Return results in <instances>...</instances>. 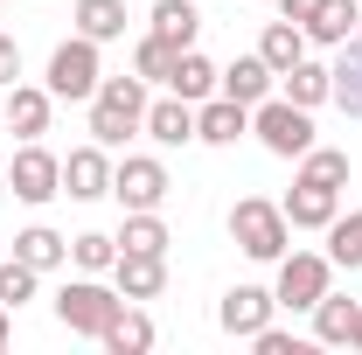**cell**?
<instances>
[{
	"label": "cell",
	"instance_id": "6da1fadb",
	"mask_svg": "<svg viewBox=\"0 0 362 355\" xmlns=\"http://www.w3.org/2000/svg\"><path fill=\"white\" fill-rule=\"evenodd\" d=\"M146 126V84L139 77H105L90 91V139L98 146H126Z\"/></svg>",
	"mask_w": 362,
	"mask_h": 355
},
{
	"label": "cell",
	"instance_id": "7a4b0ae2",
	"mask_svg": "<svg viewBox=\"0 0 362 355\" xmlns=\"http://www.w3.org/2000/svg\"><path fill=\"white\" fill-rule=\"evenodd\" d=\"M286 209L279 202H258V195H244L237 209H230V237L244 244V258H258V265H279L286 258Z\"/></svg>",
	"mask_w": 362,
	"mask_h": 355
},
{
	"label": "cell",
	"instance_id": "3957f363",
	"mask_svg": "<svg viewBox=\"0 0 362 355\" xmlns=\"http://www.w3.org/2000/svg\"><path fill=\"white\" fill-rule=\"evenodd\" d=\"M251 133L265 139L279 161H300V153L314 146V119H307V105H293V98H265V105H251Z\"/></svg>",
	"mask_w": 362,
	"mask_h": 355
},
{
	"label": "cell",
	"instance_id": "277c9868",
	"mask_svg": "<svg viewBox=\"0 0 362 355\" xmlns=\"http://www.w3.org/2000/svg\"><path fill=\"white\" fill-rule=\"evenodd\" d=\"M119 307H126V293H119V286H98V279H70V286L56 293V320H63L70 334H105Z\"/></svg>",
	"mask_w": 362,
	"mask_h": 355
},
{
	"label": "cell",
	"instance_id": "5b68a950",
	"mask_svg": "<svg viewBox=\"0 0 362 355\" xmlns=\"http://www.w3.org/2000/svg\"><path fill=\"white\" fill-rule=\"evenodd\" d=\"M327 272H334V258H314V251H293V258H279V307L293 313H314L320 293H327Z\"/></svg>",
	"mask_w": 362,
	"mask_h": 355
},
{
	"label": "cell",
	"instance_id": "8992f818",
	"mask_svg": "<svg viewBox=\"0 0 362 355\" xmlns=\"http://www.w3.org/2000/svg\"><path fill=\"white\" fill-rule=\"evenodd\" d=\"M105 84V70H98V42L77 35V42H63L49 56V98H90V91Z\"/></svg>",
	"mask_w": 362,
	"mask_h": 355
},
{
	"label": "cell",
	"instance_id": "52a82bcc",
	"mask_svg": "<svg viewBox=\"0 0 362 355\" xmlns=\"http://www.w3.org/2000/svg\"><path fill=\"white\" fill-rule=\"evenodd\" d=\"M112 195H119L126 209H160V202H168V168L146 161V153H133V161L112 168Z\"/></svg>",
	"mask_w": 362,
	"mask_h": 355
},
{
	"label": "cell",
	"instance_id": "ba28073f",
	"mask_svg": "<svg viewBox=\"0 0 362 355\" xmlns=\"http://www.w3.org/2000/svg\"><path fill=\"white\" fill-rule=\"evenodd\" d=\"M7 181H14V195H21V202H49V195H63V161H56V153H42V146L28 139V146L14 153Z\"/></svg>",
	"mask_w": 362,
	"mask_h": 355
},
{
	"label": "cell",
	"instance_id": "9c48e42d",
	"mask_svg": "<svg viewBox=\"0 0 362 355\" xmlns=\"http://www.w3.org/2000/svg\"><path fill=\"white\" fill-rule=\"evenodd\" d=\"M244 133H251V105H237V98H202L195 105V139L202 146H237Z\"/></svg>",
	"mask_w": 362,
	"mask_h": 355
},
{
	"label": "cell",
	"instance_id": "30bf717a",
	"mask_svg": "<svg viewBox=\"0 0 362 355\" xmlns=\"http://www.w3.org/2000/svg\"><path fill=\"white\" fill-rule=\"evenodd\" d=\"M63 195H70V202H98V195H112V161H105L98 139L77 146V153L63 161Z\"/></svg>",
	"mask_w": 362,
	"mask_h": 355
},
{
	"label": "cell",
	"instance_id": "8fae6325",
	"mask_svg": "<svg viewBox=\"0 0 362 355\" xmlns=\"http://www.w3.org/2000/svg\"><path fill=\"white\" fill-rule=\"evenodd\" d=\"M272 307H279V300H272L265 286H237V293H223L216 320H223V334H244V342H251V334L272 320Z\"/></svg>",
	"mask_w": 362,
	"mask_h": 355
},
{
	"label": "cell",
	"instance_id": "7c38bea8",
	"mask_svg": "<svg viewBox=\"0 0 362 355\" xmlns=\"http://www.w3.org/2000/svg\"><path fill=\"white\" fill-rule=\"evenodd\" d=\"M334 195H341V188H327V181H293V195H286L279 209H286L293 230H327V223H334Z\"/></svg>",
	"mask_w": 362,
	"mask_h": 355
},
{
	"label": "cell",
	"instance_id": "4fadbf2b",
	"mask_svg": "<svg viewBox=\"0 0 362 355\" xmlns=\"http://www.w3.org/2000/svg\"><path fill=\"white\" fill-rule=\"evenodd\" d=\"M112 279H119V293H126V300H153V293L168 286V258H146V251H119V258H112Z\"/></svg>",
	"mask_w": 362,
	"mask_h": 355
},
{
	"label": "cell",
	"instance_id": "5bb4252c",
	"mask_svg": "<svg viewBox=\"0 0 362 355\" xmlns=\"http://www.w3.org/2000/svg\"><path fill=\"white\" fill-rule=\"evenodd\" d=\"M216 91L237 98V105H265L272 98V63L265 56H237L230 70H216Z\"/></svg>",
	"mask_w": 362,
	"mask_h": 355
},
{
	"label": "cell",
	"instance_id": "9a60e30c",
	"mask_svg": "<svg viewBox=\"0 0 362 355\" xmlns=\"http://www.w3.org/2000/svg\"><path fill=\"white\" fill-rule=\"evenodd\" d=\"M0 119H7L21 139H42V133H49V91L7 84V98H0Z\"/></svg>",
	"mask_w": 362,
	"mask_h": 355
},
{
	"label": "cell",
	"instance_id": "2e32d148",
	"mask_svg": "<svg viewBox=\"0 0 362 355\" xmlns=\"http://www.w3.org/2000/svg\"><path fill=\"white\" fill-rule=\"evenodd\" d=\"M258 56L272 63V77H286V70L307 56V28H300V21H286V14H279V21H265V35H258Z\"/></svg>",
	"mask_w": 362,
	"mask_h": 355
},
{
	"label": "cell",
	"instance_id": "e0dca14e",
	"mask_svg": "<svg viewBox=\"0 0 362 355\" xmlns=\"http://www.w3.org/2000/svg\"><path fill=\"white\" fill-rule=\"evenodd\" d=\"M146 139H160V146H188V139H195V105H188V98H160V105H146Z\"/></svg>",
	"mask_w": 362,
	"mask_h": 355
},
{
	"label": "cell",
	"instance_id": "ac0fdd59",
	"mask_svg": "<svg viewBox=\"0 0 362 355\" xmlns=\"http://www.w3.org/2000/svg\"><path fill=\"white\" fill-rule=\"evenodd\" d=\"M168 91H175V98H188V105L216 98V63H209V56H195V49H181L175 70H168Z\"/></svg>",
	"mask_w": 362,
	"mask_h": 355
},
{
	"label": "cell",
	"instance_id": "d6986e66",
	"mask_svg": "<svg viewBox=\"0 0 362 355\" xmlns=\"http://www.w3.org/2000/svg\"><path fill=\"white\" fill-rule=\"evenodd\" d=\"M98 342H105L112 355H146V349H153V320L133 313V307H119V313H112V327H105Z\"/></svg>",
	"mask_w": 362,
	"mask_h": 355
},
{
	"label": "cell",
	"instance_id": "ffe728a7",
	"mask_svg": "<svg viewBox=\"0 0 362 355\" xmlns=\"http://www.w3.org/2000/svg\"><path fill=\"white\" fill-rule=\"evenodd\" d=\"M77 35H90V42L126 35V0H77Z\"/></svg>",
	"mask_w": 362,
	"mask_h": 355
},
{
	"label": "cell",
	"instance_id": "44dd1931",
	"mask_svg": "<svg viewBox=\"0 0 362 355\" xmlns=\"http://www.w3.org/2000/svg\"><path fill=\"white\" fill-rule=\"evenodd\" d=\"M356 14H362V0H320V14L307 21V42H349Z\"/></svg>",
	"mask_w": 362,
	"mask_h": 355
},
{
	"label": "cell",
	"instance_id": "7402d4cb",
	"mask_svg": "<svg viewBox=\"0 0 362 355\" xmlns=\"http://www.w3.org/2000/svg\"><path fill=\"white\" fill-rule=\"evenodd\" d=\"M334 105L362 119V35L356 42H341V63H334Z\"/></svg>",
	"mask_w": 362,
	"mask_h": 355
},
{
	"label": "cell",
	"instance_id": "603a6c76",
	"mask_svg": "<svg viewBox=\"0 0 362 355\" xmlns=\"http://www.w3.org/2000/svg\"><path fill=\"white\" fill-rule=\"evenodd\" d=\"M195 28H202V14L188 0H153V35H168L175 49H195Z\"/></svg>",
	"mask_w": 362,
	"mask_h": 355
},
{
	"label": "cell",
	"instance_id": "cb8c5ba5",
	"mask_svg": "<svg viewBox=\"0 0 362 355\" xmlns=\"http://www.w3.org/2000/svg\"><path fill=\"white\" fill-rule=\"evenodd\" d=\"M314 334L327 349H349V334H356V300H334V293H320L314 307Z\"/></svg>",
	"mask_w": 362,
	"mask_h": 355
},
{
	"label": "cell",
	"instance_id": "d4e9b609",
	"mask_svg": "<svg viewBox=\"0 0 362 355\" xmlns=\"http://www.w3.org/2000/svg\"><path fill=\"white\" fill-rule=\"evenodd\" d=\"M119 251H146V258H168V223L153 209H133L126 230H119Z\"/></svg>",
	"mask_w": 362,
	"mask_h": 355
},
{
	"label": "cell",
	"instance_id": "484cf974",
	"mask_svg": "<svg viewBox=\"0 0 362 355\" xmlns=\"http://www.w3.org/2000/svg\"><path fill=\"white\" fill-rule=\"evenodd\" d=\"M14 258H28L35 272H56L63 258H70V244H63L56 230H42V223H35V230H21V237H14Z\"/></svg>",
	"mask_w": 362,
	"mask_h": 355
},
{
	"label": "cell",
	"instance_id": "4316f807",
	"mask_svg": "<svg viewBox=\"0 0 362 355\" xmlns=\"http://www.w3.org/2000/svg\"><path fill=\"white\" fill-rule=\"evenodd\" d=\"M286 98H293V105H320V98H334V70H320V63L300 56V63L286 70Z\"/></svg>",
	"mask_w": 362,
	"mask_h": 355
},
{
	"label": "cell",
	"instance_id": "83f0119b",
	"mask_svg": "<svg viewBox=\"0 0 362 355\" xmlns=\"http://www.w3.org/2000/svg\"><path fill=\"white\" fill-rule=\"evenodd\" d=\"M327 258H334L341 272L362 265V209H356V216H334V223H327Z\"/></svg>",
	"mask_w": 362,
	"mask_h": 355
},
{
	"label": "cell",
	"instance_id": "f1b7e54d",
	"mask_svg": "<svg viewBox=\"0 0 362 355\" xmlns=\"http://www.w3.org/2000/svg\"><path fill=\"white\" fill-rule=\"evenodd\" d=\"M175 56H181V49L168 42V35H146V42L133 49V70H139V84H168V70H175Z\"/></svg>",
	"mask_w": 362,
	"mask_h": 355
},
{
	"label": "cell",
	"instance_id": "f546056e",
	"mask_svg": "<svg viewBox=\"0 0 362 355\" xmlns=\"http://www.w3.org/2000/svg\"><path fill=\"white\" fill-rule=\"evenodd\" d=\"M300 181H327V188H341V181H349V153H334V146H307V153H300Z\"/></svg>",
	"mask_w": 362,
	"mask_h": 355
},
{
	"label": "cell",
	"instance_id": "4dcf8cb0",
	"mask_svg": "<svg viewBox=\"0 0 362 355\" xmlns=\"http://www.w3.org/2000/svg\"><path fill=\"white\" fill-rule=\"evenodd\" d=\"M70 258L84 272H112V258H119V237H98V230H84V237H70Z\"/></svg>",
	"mask_w": 362,
	"mask_h": 355
},
{
	"label": "cell",
	"instance_id": "1f68e13d",
	"mask_svg": "<svg viewBox=\"0 0 362 355\" xmlns=\"http://www.w3.org/2000/svg\"><path fill=\"white\" fill-rule=\"evenodd\" d=\"M28 293H35V265L28 258H7L0 265V307H21Z\"/></svg>",
	"mask_w": 362,
	"mask_h": 355
},
{
	"label": "cell",
	"instance_id": "d6a6232c",
	"mask_svg": "<svg viewBox=\"0 0 362 355\" xmlns=\"http://www.w3.org/2000/svg\"><path fill=\"white\" fill-rule=\"evenodd\" d=\"M251 349H258V355H307V342H300V334H286V327H272V320H265V327L251 334Z\"/></svg>",
	"mask_w": 362,
	"mask_h": 355
},
{
	"label": "cell",
	"instance_id": "836d02e7",
	"mask_svg": "<svg viewBox=\"0 0 362 355\" xmlns=\"http://www.w3.org/2000/svg\"><path fill=\"white\" fill-rule=\"evenodd\" d=\"M14 77H21V42H14V35H0V91L14 84Z\"/></svg>",
	"mask_w": 362,
	"mask_h": 355
},
{
	"label": "cell",
	"instance_id": "e575fe53",
	"mask_svg": "<svg viewBox=\"0 0 362 355\" xmlns=\"http://www.w3.org/2000/svg\"><path fill=\"white\" fill-rule=\"evenodd\" d=\"M279 14H286V21H300V28H307V21H314V14H320V0H279Z\"/></svg>",
	"mask_w": 362,
	"mask_h": 355
},
{
	"label": "cell",
	"instance_id": "d590c367",
	"mask_svg": "<svg viewBox=\"0 0 362 355\" xmlns=\"http://www.w3.org/2000/svg\"><path fill=\"white\" fill-rule=\"evenodd\" d=\"M349 349H356V355H362V307H356V334H349Z\"/></svg>",
	"mask_w": 362,
	"mask_h": 355
},
{
	"label": "cell",
	"instance_id": "8d00e7d4",
	"mask_svg": "<svg viewBox=\"0 0 362 355\" xmlns=\"http://www.w3.org/2000/svg\"><path fill=\"white\" fill-rule=\"evenodd\" d=\"M0 349H7V307H0Z\"/></svg>",
	"mask_w": 362,
	"mask_h": 355
}]
</instances>
